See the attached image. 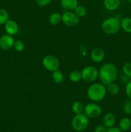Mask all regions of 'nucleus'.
Here are the masks:
<instances>
[{
	"label": "nucleus",
	"mask_w": 131,
	"mask_h": 132,
	"mask_svg": "<svg viewBox=\"0 0 131 132\" xmlns=\"http://www.w3.org/2000/svg\"><path fill=\"white\" fill-rule=\"evenodd\" d=\"M118 76V69L114 64L105 63L98 70V77L103 85L107 86L114 82Z\"/></svg>",
	"instance_id": "1"
},
{
	"label": "nucleus",
	"mask_w": 131,
	"mask_h": 132,
	"mask_svg": "<svg viewBox=\"0 0 131 132\" xmlns=\"http://www.w3.org/2000/svg\"><path fill=\"white\" fill-rule=\"evenodd\" d=\"M107 92V88L102 83H94L87 89V95L92 101L98 102L105 98Z\"/></svg>",
	"instance_id": "2"
},
{
	"label": "nucleus",
	"mask_w": 131,
	"mask_h": 132,
	"mask_svg": "<svg viewBox=\"0 0 131 132\" xmlns=\"http://www.w3.org/2000/svg\"><path fill=\"white\" fill-rule=\"evenodd\" d=\"M120 28V20L115 17L107 18L104 20L101 24V29L107 34H113L117 33Z\"/></svg>",
	"instance_id": "3"
},
{
	"label": "nucleus",
	"mask_w": 131,
	"mask_h": 132,
	"mask_svg": "<svg viewBox=\"0 0 131 132\" xmlns=\"http://www.w3.org/2000/svg\"><path fill=\"white\" fill-rule=\"evenodd\" d=\"M89 117L84 113L75 114L71 121V126L75 131H82L89 126Z\"/></svg>",
	"instance_id": "4"
},
{
	"label": "nucleus",
	"mask_w": 131,
	"mask_h": 132,
	"mask_svg": "<svg viewBox=\"0 0 131 132\" xmlns=\"http://www.w3.org/2000/svg\"><path fill=\"white\" fill-rule=\"evenodd\" d=\"M82 79L87 82L95 81L98 77V70L93 66H87L81 71Z\"/></svg>",
	"instance_id": "5"
},
{
	"label": "nucleus",
	"mask_w": 131,
	"mask_h": 132,
	"mask_svg": "<svg viewBox=\"0 0 131 132\" xmlns=\"http://www.w3.org/2000/svg\"><path fill=\"white\" fill-rule=\"evenodd\" d=\"M42 65L47 70L53 72L59 70L60 67L59 60L53 55H48L42 59Z\"/></svg>",
	"instance_id": "6"
},
{
	"label": "nucleus",
	"mask_w": 131,
	"mask_h": 132,
	"mask_svg": "<svg viewBox=\"0 0 131 132\" xmlns=\"http://www.w3.org/2000/svg\"><path fill=\"white\" fill-rule=\"evenodd\" d=\"M83 112L89 118L95 119L100 116L102 110L98 104L95 103H89L84 106Z\"/></svg>",
	"instance_id": "7"
},
{
	"label": "nucleus",
	"mask_w": 131,
	"mask_h": 132,
	"mask_svg": "<svg viewBox=\"0 0 131 132\" xmlns=\"http://www.w3.org/2000/svg\"><path fill=\"white\" fill-rule=\"evenodd\" d=\"M62 21L68 27H74L79 22V18L76 15L75 13L66 11L62 14Z\"/></svg>",
	"instance_id": "8"
},
{
	"label": "nucleus",
	"mask_w": 131,
	"mask_h": 132,
	"mask_svg": "<svg viewBox=\"0 0 131 132\" xmlns=\"http://www.w3.org/2000/svg\"><path fill=\"white\" fill-rule=\"evenodd\" d=\"M14 39L13 36L5 34L0 37V48L3 50H8L14 46Z\"/></svg>",
	"instance_id": "9"
},
{
	"label": "nucleus",
	"mask_w": 131,
	"mask_h": 132,
	"mask_svg": "<svg viewBox=\"0 0 131 132\" xmlns=\"http://www.w3.org/2000/svg\"><path fill=\"white\" fill-rule=\"evenodd\" d=\"M90 56H91V60L93 62L96 63H100L104 60L105 57V52L101 48H95L91 50Z\"/></svg>",
	"instance_id": "10"
},
{
	"label": "nucleus",
	"mask_w": 131,
	"mask_h": 132,
	"mask_svg": "<svg viewBox=\"0 0 131 132\" xmlns=\"http://www.w3.org/2000/svg\"><path fill=\"white\" fill-rule=\"evenodd\" d=\"M5 30L7 34L14 36L19 32V27L15 21L9 19L5 24Z\"/></svg>",
	"instance_id": "11"
},
{
	"label": "nucleus",
	"mask_w": 131,
	"mask_h": 132,
	"mask_svg": "<svg viewBox=\"0 0 131 132\" xmlns=\"http://www.w3.org/2000/svg\"><path fill=\"white\" fill-rule=\"evenodd\" d=\"M116 121L115 116L112 113H107L104 116L102 119L103 125L107 128H109L114 126Z\"/></svg>",
	"instance_id": "12"
},
{
	"label": "nucleus",
	"mask_w": 131,
	"mask_h": 132,
	"mask_svg": "<svg viewBox=\"0 0 131 132\" xmlns=\"http://www.w3.org/2000/svg\"><path fill=\"white\" fill-rule=\"evenodd\" d=\"M60 5L67 11H71L78 6V0H61Z\"/></svg>",
	"instance_id": "13"
},
{
	"label": "nucleus",
	"mask_w": 131,
	"mask_h": 132,
	"mask_svg": "<svg viewBox=\"0 0 131 132\" xmlns=\"http://www.w3.org/2000/svg\"><path fill=\"white\" fill-rule=\"evenodd\" d=\"M104 5L107 10L114 11L120 5V0H104Z\"/></svg>",
	"instance_id": "14"
},
{
	"label": "nucleus",
	"mask_w": 131,
	"mask_h": 132,
	"mask_svg": "<svg viewBox=\"0 0 131 132\" xmlns=\"http://www.w3.org/2000/svg\"><path fill=\"white\" fill-rule=\"evenodd\" d=\"M119 128L121 131H127L131 128V119L128 117H123L119 122Z\"/></svg>",
	"instance_id": "15"
},
{
	"label": "nucleus",
	"mask_w": 131,
	"mask_h": 132,
	"mask_svg": "<svg viewBox=\"0 0 131 132\" xmlns=\"http://www.w3.org/2000/svg\"><path fill=\"white\" fill-rule=\"evenodd\" d=\"M121 28L127 33H131V18L128 17L123 18L120 21Z\"/></svg>",
	"instance_id": "16"
},
{
	"label": "nucleus",
	"mask_w": 131,
	"mask_h": 132,
	"mask_svg": "<svg viewBox=\"0 0 131 132\" xmlns=\"http://www.w3.org/2000/svg\"><path fill=\"white\" fill-rule=\"evenodd\" d=\"M49 21L52 25H57L62 21V15L59 12H54L50 15Z\"/></svg>",
	"instance_id": "17"
},
{
	"label": "nucleus",
	"mask_w": 131,
	"mask_h": 132,
	"mask_svg": "<svg viewBox=\"0 0 131 132\" xmlns=\"http://www.w3.org/2000/svg\"><path fill=\"white\" fill-rule=\"evenodd\" d=\"M71 110L74 114L83 113V110H84V106L83 105V104L81 102L74 101L72 104Z\"/></svg>",
	"instance_id": "18"
},
{
	"label": "nucleus",
	"mask_w": 131,
	"mask_h": 132,
	"mask_svg": "<svg viewBox=\"0 0 131 132\" xmlns=\"http://www.w3.org/2000/svg\"><path fill=\"white\" fill-rule=\"evenodd\" d=\"M69 79L73 82H79L82 79L81 72L77 70H74L71 71L69 74Z\"/></svg>",
	"instance_id": "19"
},
{
	"label": "nucleus",
	"mask_w": 131,
	"mask_h": 132,
	"mask_svg": "<svg viewBox=\"0 0 131 132\" xmlns=\"http://www.w3.org/2000/svg\"><path fill=\"white\" fill-rule=\"evenodd\" d=\"M64 75L60 70L55 71L52 73V79L53 82L56 84H60L64 81Z\"/></svg>",
	"instance_id": "20"
},
{
	"label": "nucleus",
	"mask_w": 131,
	"mask_h": 132,
	"mask_svg": "<svg viewBox=\"0 0 131 132\" xmlns=\"http://www.w3.org/2000/svg\"><path fill=\"white\" fill-rule=\"evenodd\" d=\"M107 91L111 95H116L119 93V86L114 82H111L107 86Z\"/></svg>",
	"instance_id": "21"
},
{
	"label": "nucleus",
	"mask_w": 131,
	"mask_h": 132,
	"mask_svg": "<svg viewBox=\"0 0 131 132\" xmlns=\"http://www.w3.org/2000/svg\"><path fill=\"white\" fill-rule=\"evenodd\" d=\"M9 20V14L6 10L0 9V25L5 24Z\"/></svg>",
	"instance_id": "22"
},
{
	"label": "nucleus",
	"mask_w": 131,
	"mask_h": 132,
	"mask_svg": "<svg viewBox=\"0 0 131 132\" xmlns=\"http://www.w3.org/2000/svg\"><path fill=\"white\" fill-rule=\"evenodd\" d=\"M74 13L78 18L84 17L87 14V9L83 5H78L74 9Z\"/></svg>",
	"instance_id": "23"
},
{
	"label": "nucleus",
	"mask_w": 131,
	"mask_h": 132,
	"mask_svg": "<svg viewBox=\"0 0 131 132\" xmlns=\"http://www.w3.org/2000/svg\"><path fill=\"white\" fill-rule=\"evenodd\" d=\"M15 50L17 52H22L25 48V45L24 43L21 40H16L15 41L14 44V46Z\"/></svg>",
	"instance_id": "24"
},
{
	"label": "nucleus",
	"mask_w": 131,
	"mask_h": 132,
	"mask_svg": "<svg viewBox=\"0 0 131 132\" xmlns=\"http://www.w3.org/2000/svg\"><path fill=\"white\" fill-rule=\"evenodd\" d=\"M123 72L125 76L131 78V63H126L123 66Z\"/></svg>",
	"instance_id": "25"
},
{
	"label": "nucleus",
	"mask_w": 131,
	"mask_h": 132,
	"mask_svg": "<svg viewBox=\"0 0 131 132\" xmlns=\"http://www.w3.org/2000/svg\"><path fill=\"white\" fill-rule=\"evenodd\" d=\"M123 111L127 115L131 114V100L126 102L123 105Z\"/></svg>",
	"instance_id": "26"
},
{
	"label": "nucleus",
	"mask_w": 131,
	"mask_h": 132,
	"mask_svg": "<svg viewBox=\"0 0 131 132\" xmlns=\"http://www.w3.org/2000/svg\"><path fill=\"white\" fill-rule=\"evenodd\" d=\"M125 93L127 97L131 100V81H128L126 85Z\"/></svg>",
	"instance_id": "27"
},
{
	"label": "nucleus",
	"mask_w": 131,
	"mask_h": 132,
	"mask_svg": "<svg viewBox=\"0 0 131 132\" xmlns=\"http://www.w3.org/2000/svg\"><path fill=\"white\" fill-rule=\"evenodd\" d=\"M52 0H35L37 5L40 6H46L50 4Z\"/></svg>",
	"instance_id": "28"
},
{
	"label": "nucleus",
	"mask_w": 131,
	"mask_h": 132,
	"mask_svg": "<svg viewBox=\"0 0 131 132\" xmlns=\"http://www.w3.org/2000/svg\"><path fill=\"white\" fill-rule=\"evenodd\" d=\"M107 128L104 125H99L95 128V132H106Z\"/></svg>",
	"instance_id": "29"
},
{
	"label": "nucleus",
	"mask_w": 131,
	"mask_h": 132,
	"mask_svg": "<svg viewBox=\"0 0 131 132\" xmlns=\"http://www.w3.org/2000/svg\"><path fill=\"white\" fill-rule=\"evenodd\" d=\"M106 132H122V131H121L120 129H119V128L113 126V127L107 129Z\"/></svg>",
	"instance_id": "30"
},
{
	"label": "nucleus",
	"mask_w": 131,
	"mask_h": 132,
	"mask_svg": "<svg viewBox=\"0 0 131 132\" xmlns=\"http://www.w3.org/2000/svg\"><path fill=\"white\" fill-rule=\"evenodd\" d=\"M128 1H129V3H131V0H128Z\"/></svg>",
	"instance_id": "31"
}]
</instances>
